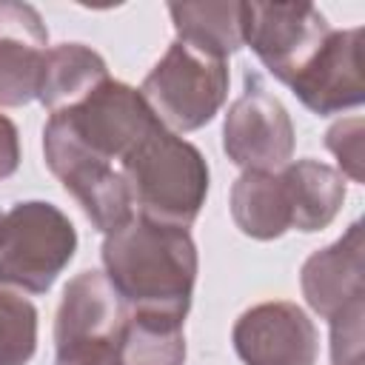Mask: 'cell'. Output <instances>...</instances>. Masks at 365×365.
<instances>
[{"mask_svg": "<svg viewBox=\"0 0 365 365\" xmlns=\"http://www.w3.org/2000/svg\"><path fill=\"white\" fill-rule=\"evenodd\" d=\"M197 268V245L188 228L134 214L103 240V274L128 311H157L185 319Z\"/></svg>", "mask_w": 365, "mask_h": 365, "instance_id": "cell-1", "label": "cell"}, {"mask_svg": "<svg viewBox=\"0 0 365 365\" xmlns=\"http://www.w3.org/2000/svg\"><path fill=\"white\" fill-rule=\"evenodd\" d=\"M120 174L137 217L188 228L208 197V163L197 145L157 123L123 160Z\"/></svg>", "mask_w": 365, "mask_h": 365, "instance_id": "cell-2", "label": "cell"}, {"mask_svg": "<svg viewBox=\"0 0 365 365\" xmlns=\"http://www.w3.org/2000/svg\"><path fill=\"white\" fill-rule=\"evenodd\" d=\"M77 251L71 220L51 202H14L0 217V285L46 294Z\"/></svg>", "mask_w": 365, "mask_h": 365, "instance_id": "cell-3", "label": "cell"}, {"mask_svg": "<svg viewBox=\"0 0 365 365\" xmlns=\"http://www.w3.org/2000/svg\"><path fill=\"white\" fill-rule=\"evenodd\" d=\"M228 83L231 74L225 60L174 40L145 74L140 94L165 128L185 134L214 120L228 97Z\"/></svg>", "mask_w": 365, "mask_h": 365, "instance_id": "cell-4", "label": "cell"}, {"mask_svg": "<svg viewBox=\"0 0 365 365\" xmlns=\"http://www.w3.org/2000/svg\"><path fill=\"white\" fill-rule=\"evenodd\" d=\"M128 305L103 271H80L63 288L54 317V365H117Z\"/></svg>", "mask_w": 365, "mask_h": 365, "instance_id": "cell-5", "label": "cell"}, {"mask_svg": "<svg viewBox=\"0 0 365 365\" xmlns=\"http://www.w3.org/2000/svg\"><path fill=\"white\" fill-rule=\"evenodd\" d=\"M297 145L285 106L265 88L259 74H245L242 94L228 106L222 123V151L242 171H279Z\"/></svg>", "mask_w": 365, "mask_h": 365, "instance_id": "cell-6", "label": "cell"}, {"mask_svg": "<svg viewBox=\"0 0 365 365\" xmlns=\"http://www.w3.org/2000/svg\"><path fill=\"white\" fill-rule=\"evenodd\" d=\"M328 34V17L311 3H242V46L285 86L308 66Z\"/></svg>", "mask_w": 365, "mask_h": 365, "instance_id": "cell-7", "label": "cell"}, {"mask_svg": "<svg viewBox=\"0 0 365 365\" xmlns=\"http://www.w3.org/2000/svg\"><path fill=\"white\" fill-rule=\"evenodd\" d=\"M231 342L245 365H314L319 351L311 317L285 299L242 311L234 322Z\"/></svg>", "mask_w": 365, "mask_h": 365, "instance_id": "cell-8", "label": "cell"}, {"mask_svg": "<svg viewBox=\"0 0 365 365\" xmlns=\"http://www.w3.org/2000/svg\"><path fill=\"white\" fill-rule=\"evenodd\" d=\"M362 40L365 29H342L322 40L308 66L291 80V91L297 100L319 114L331 117L345 108H356L365 100V63H362Z\"/></svg>", "mask_w": 365, "mask_h": 365, "instance_id": "cell-9", "label": "cell"}, {"mask_svg": "<svg viewBox=\"0 0 365 365\" xmlns=\"http://www.w3.org/2000/svg\"><path fill=\"white\" fill-rule=\"evenodd\" d=\"M43 157L48 171L74 197V202L97 231L111 234L134 217L128 185L117 165L100 163L51 137H43Z\"/></svg>", "mask_w": 365, "mask_h": 365, "instance_id": "cell-10", "label": "cell"}, {"mask_svg": "<svg viewBox=\"0 0 365 365\" xmlns=\"http://www.w3.org/2000/svg\"><path fill=\"white\" fill-rule=\"evenodd\" d=\"M48 51V29L40 11L20 0H0V108L37 100Z\"/></svg>", "mask_w": 365, "mask_h": 365, "instance_id": "cell-11", "label": "cell"}, {"mask_svg": "<svg viewBox=\"0 0 365 365\" xmlns=\"http://www.w3.org/2000/svg\"><path fill=\"white\" fill-rule=\"evenodd\" d=\"M362 251H365L362 222H351L336 242L314 251L305 259L299 271V285L314 314L331 319L351 302L365 299Z\"/></svg>", "mask_w": 365, "mask_h": 365, "instance_id": "cell-12", "label": "cell"}, {"mask_svg": "<svg viewBox=\"0 0 365 365\" xmlns=\"http://www.w3.org/2000/svg\"><path fill=\"white\" fill-rule=\"evenodd\" d=\"M288 202H291V231H322L328 228L345 202V177L314 157L291 160L279 168Z\"/></svg>", "mask_w": 365, "mask_h": 365, "instance_id": "cell-13", "label": "cell"}, {"mask_svg": "<svg viewBox=\"0 0 365 365\" xmlns=\"http://www.w3.org/2000/svg\"><path fill=\"white\" fill-rule=\"evenodd\" d=\"M234 225L251 240H277L291 231V202L279 171H242L231 185Z\"/></svg>", "mask_w": 365, "mask_h": 365, "instance_id": "cell-14", "label": "cell"}, {"mask_svg": "<svg viewBox=\"0 0 365 365\" xmlns=\"http://www.w3.org/2000/svg\"><path fill=\"white\" fill-rule=\"evenodd\" d=\"M103 80H108V68L94 48L83 43H60L46 51L37 100L54 114L88 97Z\"/></svg>", "mask_w": 365, "mask_h": 365, "instance_id": "cell-15", "label": "cell"}, {"mask_svg": "<svg viewBox=\"0 0 365 365\" xmlns=\"http://www.w3.org/2000/svg\"><path fill=\"white\" fill-rule=\"evenodd\" d=\"M177 40L217 60L242 48V3H168Z\"/></svg>", "mask_w": 365, "mask_h": 365, "instance_id": "cell-16", "label": "cell"}, {"mask_svg": "<svg viewBox=\"0 0 365 365\" xmlns=\"http://www.w3.org/2000/svg\"><path fill=\"white\" fill-rule=\"evenodd\" d=\"M182 317L157 311H128L117 345V365H182L185 331Z\"/></svg>", "mask_w": 365, "mask_h": 365, "instance_id": "cell-17", "label": "cell"}, {"mask_svg": "<svg viewBox=\"0 0 365 365\" xmlns=\"http://www.w3.org/2000/svg\"><path fill=\"white\" fill-rule=\"evenodd\" d=\"M37 351V308L0 288V365H29Z\"/></svg>", "mask_w": 365, "mask_h": 365, "instance_id": "cell-18", "label": "cell"}, {"mask_svg": "<svg viewBox=\"0 0 365 365\" xmlns=\"http://www.w3.org/2000/svg\"><path fill=\"white\" fill-rule=\"evenodd\" d=\"M362 137H365V120L362 117H345L336 120L325 131V145L339 163V174L362 182L365 180V160H362Z\"/></svg>", "mask_w": 365, "mask_h": 365, "instance_id": "cell-19", "label": "cell"}, {"mask_svg": "<svg viewBox=\"0 0 365 365\" xmlns=\"http://www.w3.org/2000/svg\"><path fill=\"white\" fill-rule=\"evenodd\" d=\"M362 317L365 299L351 302L336 317L328 319L331 325V365H362Z\"/></svg>", "mask_w": 365, "mask_h": 365, "instance_id": "cell-20", "label": "cell"}, {"mask_svg": "<svg viewBox=\"0 0 365 365\" xmlns=\"http://www.w3.org/2000/svg\"><path fill=\"white\" fill-rule=\"evenodd\" d=\"M20 165V134L17 125L0 114V180L11 177Z\"/></svg>", "mask_w": 365, "mask_h": 365, "instance_id": "cell-21", "label": "cell"}, {"mask_svg": "<svg viewBox=\"0 0 365 365\" xmlns=\"http://www.w3.org/2000/svg\"><path fill=\"white\" fill-rule=\"evenodd\" d=\"M0 217H3V211H0Z\"/></svg>", "mask_w": 365, "mask_h": 365, "instance_id": "cell-22", "label": "cell"}]
</instances>
